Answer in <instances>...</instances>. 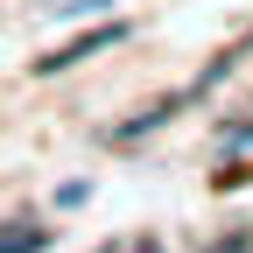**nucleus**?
<instances>
[{
  "mask_svg": "<svg viewBox=\"0 0 253 253\" xmlns=\"http://www.w3.org/2000/svg\"><path fill=\"white\" fill-rule=\"evenodd\" d=\"M42 225H7V232H0V253H42Z\"/></svg>",
  "mask_w": 253,
  "mask_h": 253,
  "instance_id": "obj_1",
  "label": "nucleus"
},
{
  "mask_svg": "<svg viewBox=\"0 0 253 253\" xmlns=\"http://www.w3.org/2000/svg\"><path fill=\"white\" fill-rule=\"evenodd\" d=\"M78 7H99V0H71V14H78Z\"/></svg>",
  "mask_w": 253,
  "mask_h": 253,
  "instance_id": "obj_2",
  "label": "nucleus"
}]
</instances>
